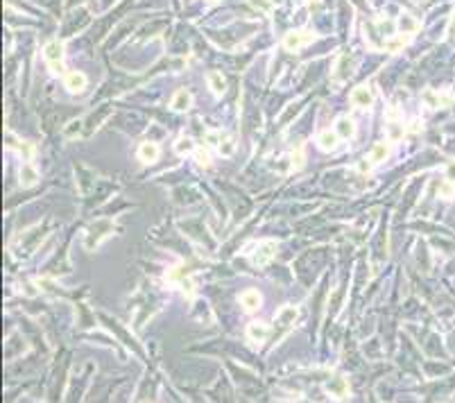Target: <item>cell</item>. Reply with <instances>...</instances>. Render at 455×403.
<instances>
[{"label":"cell","mask_w":455,"mask_h":403,"mask_svg":"<svg viewBox=\"0 0 455 403\" xmlns=\"http://www.w3.org/2000/svg\"><path fill=\"white\" fill-rule=\"evenodd\" d=\"M64 82H66V88L70 93H82L86 88V75L79 73V70H70Z\"/></svg>","instance_id":"8"},{"label":"cell","mask_w":455,"mask_h":403,"mask_svg":"<svg viewBox=\"0 0 455 403\" xmlns=\"http://www.w3.org/2000/svg\"><path fill=\"white\" fill-rule=\"evenodd\" d=\"M446 179L455 184V161H449V163H446Z\"/></svg>","instance_id":"30"},{"label":"cell","mask_w":455,"mask_h":403,"mask_svg":"<svg viewBox=\"0 0 455 403\" xmlns=\"http://www.w3.org/2000/svg\"><path fill=\"white\" fill-rule=\"evenodd\" d=\"M297 315H299V311L295 306H283V308L277 313V322L283 324V326H290V324H295Z\"/></svg>","instance_id":"14"},{"label":"cell","mask_w":455,"mask_h":403,"mask_svg":"<svg viewBox=\"0 0 455 403\" xmlns=\"http://www.w3.org/2000/svg\"><path fill=\"white\" fill-rule=\"evenodd\" d=\"M310 41H313V34L310 32H288L283 39V48L285 50H290V53H295V50H299V48L308 46Z\"/></svg>","instance_id":"3"},{"label":"cell","mask_w":455,"mask_h":403,"mask_svg":"<svg viewBox=\"0 0 455 403\" xmlns=\"http://www.w3.org/2000/svg\"><path fill=\"white\" fill-rule=\"evenodd\" d=\"M192 150H195V143H192L191 139H186V136H181V139L175 143V152H177L179 157H186V154H191Z\"/></svg>","instance_id":"18"},{"label":"cell","mask_w":455,"mask_h":403,"mask_svg":"<svg viewBox=\"0 0 455 403\" xmlns=\"http://www.w3.org/2000/svg\"><path fill=\"white\" fill-rule=\"evenodd\" d=\"M206 143L209 145H220L222 143V136L218 132H206Z\"/></svg>","instance_id":"28"},{"label":"cell","mask_w":455,"mask_h":403,"mask_svg":"<svg viewBox=\"0 0 455 403\" xmlns=\"http://www.w3.org/2000/svg\"><path fill=\"white\" fill-rule=\"evenodd\" d=\"M403 46H405V39H403V36H396V39L389 36V39L385 41V50H389V53H396V50Z\"/></svg>","instance_id":"21"},{"label":"cell","mask_w":455,"mask_h":403,"mask_svg":"<svg viewBox=\"0 0 455 403\" xmlns=\"http://www.w3.org/2000/svg\"><path fill=\"white\" fill-rule=\"evenodd\" d=\"M335 132L340 139H351V136L356 134V125H353V120H351L349 116H342V118H337V123H335Z\"/></svg>","instance_id":"11"},{"label":"cell","mask_w":455,"mask_h":403,"mask_svg":"<svg viewBox=\"0 0 455 403\" xmlns=\"http://www.w3.org/2000/svg\"><path fill=\"white\" fill-rule=\"evenodd\" d=\"M290 163H292V168L295 170H299V168H303V150L299 147L297 152H292V157H290Z\"/></svg>","instance_id":"26"},{"label":"cell","mask_w":455,"mask_h":403,"mask_svg":"<svg viewBox=\"0 0 455 403\" xmlns=\"http://www.w3.org/2000/svg\"><path fill=\"white\" fill-rule=\"evenodd\" d=\"M399 30H401L403 34H415L417 30H419V23L415 20V16H410V14H403V16H399Z\"/></svg>","instance_id":"16"},{"label":"cell","mask_w":455,"mask_h":403,"mask_svg":"<svg viewBox=\"0 0 455 403\" xmlns=\"http://www.w3.org/2000/svg\"><path fill=\"white\" fill-rule=\"evenodd\" d=\"M403 134H405V129H403L401 123H396V120H392L387 125V139L392 140V143H396V140L403 139Z\"/></svg>","instance_id":"19"},{"label":"cell","mask_w":455,"mask_h":403,"mask_svg":"<svg viewBox=\"0 0 455 403\" xmlns=\"http://www.w3.org/2000/svg\"><path fill=\"white\" fill-rule=\"evenodd\" d=\"M247 335H249L251 342H265L267 335H270V326L263 322H251L247 326Z\"/></svg>","instance_id":"7"},{"label":"cell","mask_w":455,"mask_h":403,"mask_svg":"<svg viewBox=\"0 0 455 403\" xmlns=\"http://www.w3.org/2000/svg\"><path fill=\"white\" fill-rule=\"evenodd\" d=\"M36 181H39L36 168H34L32 163H23V168H20V186H23V188H32Z\"/></svg>","instance_id":"10"},{"label":"cell","mask_w":455,"mask_h":403,"mask_svg":"<svg viewBox=\"0 0 455 403\" xmlns=\"http://www.w3.org/2000/svg\"><path fill=\"white\" fill-rule=\"evenodd\" d=\"M184 277H186V270H184V267H175V270L168 274V279H170V281H177V279H184Z\"/></svg>","instance_id":"29"},{"label":"cell","mask_w":455,"mask_h":403,"mask_svg":"<svg viewBox=\"0 0 455 403\" xmlns=\"http://www.w3.org/2000/svg\"><path fill=\"white\" fill-rule=\"evenodd\" d=\"M351 102L358 109H369L374 105V91H371L369 86H356L353 93H351Z\"/></svg>","instance_id":"2"},{"label":"cell","mask_w":455,"mask_h":403,"mask_svg":"<svg viewBox=\"0 0 455 403\" xmlns=\"http://www.w3.org/2000/svg\"><path fill=\"white\" fill-rule=\"evenodd\" d=\"M209 86H211V91L215 93V95H222L225 93V88H227V82H225V77H222V73H209Z\"/></svg>","instance_id":"17"},{"label":"cell","mask_w":455,"mask_h":403,"mask_svg":"<svg viewBox=\"0 0 455 403\" xmlns=\"http://www.w3.org/2000/svg\"><path fill=\"white\" fill-rule=\"evenodd\" d=\"M18 150H20V154L25 157V161H30V159H32V154H34V147L30 145V143H20V145H18Z\"/></svg>","instance_id":"27"},{"label":"cell","mask_w":455,"mask_h":403,"mask_svg":"<svg viewBox=\"0 0 455 403\" xmlns=\"http://www.w3.org/2000/svg\"><path fill=\"white\" fill-rule=\"evenodd\" d=\"M439 195H442V197H446V199L453 197V195H455V184H453V181H449V179H446V184H439Z\"/></svg>","instance_id":"24"},{"label":"cell","mask_w":455,"mask_h":403,"mask_svg":"<svg viewBox=\"0 0 455 403\" xmlns=\"http://www.w3.org/2000/svg\"><path fill=\"white\" fill-rule=\"evenodd\" d=\"M378 30H381V32L385 34L387 39L392 36V23H383V20H381V23H378Z\"/></svg>","instance_id":"31"},{"label":"cell","mask_w":455,"mask_h":403,"mask_svg":"<svg viewBox=\"0 0 455 403\" xmlns=\"http://www.w3.org/2000/svg\"><path fill=\"white\" fill-rule=\"evenodd\" d=\"M158 154H161V150H158L157 143H152V140H145V143H140V147H139V159L143 161V163H154V161L158 159Z\"/></svg>","instance_id":"6"},{"label":"cell","mask_w":455,"mask_h":403,"mask_svg":"<svg viewBox=\"0 0 455 403\" xmlns=\"http://www.w3.org/2000/svg\"><path fill=\"white\" fill-rule=\"evenodd\" d=\"M274 254H277V243H272V240H265L263 245H258L256 254H254V265L263 267V265H267L272 258H274Z\"/></svg>","instance_id":"4"},{"label":"cell","mask_w":455,"mask_h":403,"mask_svg":"<svg viewBox=\"0 0 455 403\" xmlns=\"http://www.w3.org/2000/svg\"><path fill=\"white\" fill-rule=\"evenodd\" d=\"M195 157H197V163L199 165H204V168H209V165H211V154H209V150H204V147H202V150H197V152H195Z\"/></svg>","instance_id":"25"},{"label":"cell","mask_w":455,"mask_h":403,"mask_svg":"<svg viewBox=\"0 0 455 403\" xmlns=\"http://www.w3.org/2000/svg\"><path fill=\"white\" fill-rule=\"evenodd\" d=\"M43 57H46V61L50 64V68H52L54 73H64V64H61V59H64V46H61L59 41H48L46 46H43Z\"/></svg>","instance_id":"1"},{"label":"cell","mask_w":455,"mask_h":403,"mask_svg":"<svg viewBox=\"0 0 455 403\" xmlns=\"http://www.w3.org/2000/svg\"><path fill=\"white\" fill-rule=\"evenodd\" d=\"M326 392L335 399H344L349 394V383H347V378H342V376L331 378L329 383H326Z\"/></svg>","instance_id":"5"},{"label":"cell","mask_w":455,"mask_h":403,"mask_svg":"<svg viewBox=\"0 0 455 403\" xmlns=\"http://www.w3.org/2000/svg\"><path fill=\"white\" fill-rule=\"evenodd\" d=\"M240 304H243V308L247 313H254L261 308V292L258 290H245L243 295H240Z\"/></svg>","instance_id":"9"},{"label":"cell","mask_w":455,"mask_h":403,"mask_svg":"<svg viewBox=\"0 0 455 403\" xmlns=\"http://www.w3.org/2000/svg\"><path fill=\"white\" fill-rule=\"evenodd\" d=\"M191 102H192L191 93L188 91H177L175 93V98H172V109H175V111H186V109L191 106Z\"/></svg>","instance_id":"15"},{"label":"cell","mask_w":455,"mask_h":403,"mask_svg":"<svg viewBox=\"0 0 455 403\" xmlns=\"http://www.w3.org/2000/svg\"><path fill=\"white\" fill-rule=\"evenodd\" d=\"M337 140H340L337 132H322L319 136H317V145L322 147L324 152H333V150L337 147Z\"/></svg>","instance_id":"12"},{"label":"cell","mask_w":455,"mask_h":403,"mask_svg":"<svg viewBox=\"0 0 455 403\" xmlns=\"http://www.w3.org/2000/svg\"><path fill=\"white\" fill-rule=\"evenodd\" d=\"M387 157H389V145L385 143V140H381V143H376V145L371 147V152H369L371 163H383Z\"/></svg>","instance_id":"13"},{"label":"cell","mask_w":455,"mask_h":403,"mask_svg":"<svg viewBox=\"0 0 455 403\" xmlns=\"http://www.w3.org/2000/svg\"><path fill=\"white\" fill-rule=\"evenodd\" d=\"M218 150H220V154H222V157H231V154H233V150H236V145H233V140H231V139H225L218 145Z\"/></svg>","instance_id":"23"},{"label":"cell","mask_w":455,"mask_h":403,"mask_svg":"<svg viewBox=\"0 0 455 403\" xmlns=\"http://www.w3.org/2000/svg\"><path fill=\"white\" fill-rule=\"evenodd\" d=\"M421 100L430 106V109H437V106H442V98H439L437 93H433V91H423V93H421Z\"/></svg>","instance_id":"20"},{"label":"cell","mask_w":455,"mask_h":403,"mask_svg":"<svg viewBox=\"0 0 455 403\" xmlns=\"http://www.w3.org/2000/svg\"><path fill=\"white\" fill-rule=\"evenodd\" d=\"M249 5L254 7V9H258V12H272V0H249Z\"/></svg>","instance_id":"22"}]
</instances>
